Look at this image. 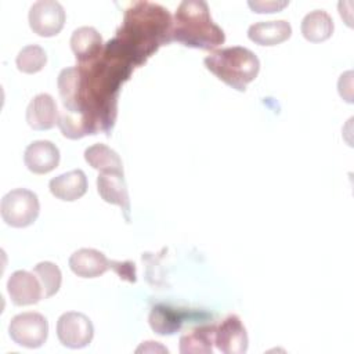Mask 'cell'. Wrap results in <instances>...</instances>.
<instances>
[{"label":"cell","mask_w":354,"mask_h":354,"mask_svg":"<svg viewBox=\"0 0 354 354\" xmlns=\"http://www.w3.org/2000/svg\"><path fill=\"white\" fill-rule=\"evenodd\" d=\"M69 43L79 64H90L104 51L102 37L93 26H80L75 29Z\"/></svg>","instance_id":"14"},{"label":"cell","mask_w":354,"mask_h":354,"mask_svg":"<svg viewBox=\"0 0 354 354\" xmlns=\"http://www.w3.org/2000/svg\"><path fill=\"white\" fill-rule=\"evenodd\" d=\"M171 40L173 17L169 10L151 1H134L126 8L123 22L111 41L133 66H140Z\"/></svg>","instance_id":"2"},{"label":"cell","mask_w":354,"mask_h":354,"mask_svg":"<svg viewBox=\"0 0 354 354\" xmlns=\"http://www.w3.org/2000/svg\"><path fill=\"white\" fill-rule=\"evenodd\" d=\"M11 340L26 348L41 347L48 336V322L40 313H21L11 318L8 325Z\"/></svg>","instance_id":"6"},{"label":"cell","mask_w":354,"mask_h":354,"mask_svg":"<svg viewBox=\"0 0 354 354\" xmlns=\"http://www.w3.org/2000/svg\"><path fill=\"white\" fill-rule=\"evenodd\" d=\"M203 64L218 80L238 91H245L260 71L257 55L241 46L216 50L203 59Z\"/></svg>","instance_id":"4"},{"label":"cell","mask_w":354,"mask_h":354,"mask_svg":"<svg viewBox=\"0 0 354 354\" xmlns=\"http://www.w3.org/2000/svg\"><path fill=\"white\" fill-rule=\"evenodd\" d=\"M133 68L109 40L95 61L59 72L57 84L64 109L83 116L94 134L102 130L109 136L116 119L120 87Z\"/></svg>","instance_id":"1"},{"label":"cell","mask_w":354,"mask_h":354,"mask_svg":"<svg viewBox=\"0 0 354 354\" xmlns=\"http://www.w3.org/2000/svg\"><path fill=\"white\" fill-rule=\"evenodd\" d=\"M292 36V26L288 21H261L249 26L248 37L259 46H277Z\"/></svg>","instance_id":"17"},{"label":"cell","mask_w":354,"mask_h":354,"mask_svg":"<svg viewBox=\"0 0 354 354\" xmlns=\"http://www.w3.org/2000/svg\"><path fill=\"white\" fill-rule=\"evenodd\" d=\"M335 25L332 17L324 10H314L306 14L301 21L300 30L306 40L311 43H321L328 40L333 33Z\"/></svg>","instance_id":"19"},{"label":"cell","mask_w":354,"mask_h":354,"mask_svg":"<svg viewBox=\"0 0 354 354\" xmlns=\"http://www.w3.org/2000/svg\"><path fill=\"white\" fill-rule=\"evenodd\" d=\"M69 268L80 278H97L111 268V260L97 249L82 248L71 254Z\"/></svg>","instance_id":"13"},{"label":"cell","mask_w":354,"mask_h":354,"mask_svg":"<svg viewBox=\"0 0 354 354\" xmlns=\"http://www.w3.org/2000/svg\"><path fill=\"white\" fill-rule=\"evenodd\" d=\"M173 40L201 50H214L225 41L224 30L212 19L203 0H184L173 17Z\"/></svg>","instance_id":"3"},{"label":"cell","mask_w":354,"mask_h":354,"mask_svg":"<svg viewBox=\"0 0 354 354\" xmlns=\"http://www.w3.org/2000/svg\"><path fill=\"white\" fill-rule=\"evenodd\" d=\"M216 325L196 326L180 337L181 354H212L214 344Z\"/></svg>","instance_id":"20"},{"label":"cell","mask_w":354,"mask_h":354,"mask_svg":"<svg viewBox=\"0 0 354 354\" xmlns=\"http://www.w3.org/2000/svg\"><path fill=\"white\" fill-rule=\"evenodd\" d=\"M289 1H248V6L253 10V12L264 14V12H278L283 7H286Z\"/></svg>","instance_id":"26"},{"label":"cell","mask_w":354,"mask_h":354,"mask_svg":"<svg viewBox=\"0 0 354 354\" xmlns=\"http://www.w3.org/2000/svg\"><path fill=\"white\" fill-rule=\"evenodd\" d=\"M33 272L36 274V277L41 283L44 299L54 296L59 290L61 282H62V274L57 264L51 261H40L39 264L35 266Z\"/></svg>","instance_id":"23"},{"label":"cell","mask_w":354,"mask_h":354,"mask_svg":"<svg viewBox=\"0 0 354 354\" xmlns=\"http://www.w3.org/2000/svg\"><path fill=\"white\" fill-rule=\"evenodd\" d=\"M214 344L224 354H243L248 351V332L238 315L230 314L216 325Z\"/></svg>","instance_id":"9"},{"label":"cell","mask_w":354,"mask_h":354,"mask_svg":"<svg viewBox=\"0 0 354 354\" xmlns=\"http://www.w3.org/2000/svg\"><path fill=\"white\" fill-rule=\"evenodd\" d=\"M97 191L106 203L119 206L124 220L130 223V198L123 173H100L97 177Z\"/></svg>","instance_id":"11"},{"label":"cell","mask_w":354,"mask_h":354,"mask_svg":"<svg viewBox=\"0 0 354 354\" xmlns=\"http://www.w3.org/2000/svg\"><path fill=\"white\" fill-rule=\"evenodd\" d=\"M65 10L55 0H39L29 10V26L33 33L41 37L58 35L65 24Z\"/></svg>","instance_id":"8"},{"label":"cell","mask_w":354,"mask_h":354,"mask_svg":"<svg viewBox=\"0 0 354 354\" xmlns=\"http://www.w3.org/2000/svg\"><path fill=\"white\" fill-rule=\"evenodd\" d=\"M40 212L37 195L26 188H15L1 198L0 213L6 224L14 228L32 225Z\"/></svg>","instance_id":"5"},{"label":"cell","mask_w":354,"mask_h":354,"mask_svg":"<svg viewBox=\"0 0 354 354\" xmlns=\"http://www.w3.org/2000/svg\"><path fill=\"white\" fill-rule=\"evenodd\" d=\"M57 124H58L62 136L69 140H79V138H83L84 136L93 134L90 124L86 122V119L83 116L71 113L65 109L62 113H59Z\"/></svg>","instance_id":"24"},{"label":"cell","mask_w":354,"mask_h":354,"mask_svg":"<svg viewBox=\"0 0 354 354\" xmlns=\"http://www.w3.org/2000/svg\"><path fill=\"white\" fill-rule=\"evenodd\" d=\"M337 90L340 97L347 101V102H353V72L348 71L346 73H343L339 79L337 83Z\"/></svg>","instance_id":"27"},{"label":"cell","mask_w":354,"mask_h":354,"mask_svg":"<svg viewBox=\"0 0 354 354\" xmlns=\"http://www.w3.org/2000/svg\"><path fill=\"white\" fill-rule=\"evenodd\" d=\"M8 296L15 306H30L36 304L43 299V288L33 272L18 270L14 271L7 281Z\"/></svg>","instance_id":"10"},{"label":"cell","mask_w":354,"mask_h":354,"mask_svg":"<svg viewBox=\"0 0 354 354\" xmlns=\"http://www.w3.org/2000/svg\"><path fill=\"white\" fill-rule=\"evenodd\" d=\"M84 160L100 173H123V162L118 152L105 144H94L84 151Z\"/></svg>","instance_id":"21"},{"label":"cell","mask_w":354,"mask_h":354,"mask_svg":"<svg viewBox=\"0 0 354 354\" xmlns=\"http://www.w3.org/2000/svg\"><path fill=\"white\" fill-rule=\"evenodd\" d=\"M50 192L61 201L73 202L80 199L87 191V177L83 170L76 169L62 173L48 183Z\"/></svg>","instance_id":"16"},{"label":"cell","mask_w":354,"mask_h":354,"mask_svg":"<svg viewBox=\"0 0 354 354\" xmlns=\"http://www.w3.org/2000/svg\"><path fill=\"white\" fill-rule=\"evenodd\" d=\"M57 336L62 346L68 348H82L91 343L94 326L91 319L83 313L68 311L57 321Z\"/></svg>","instance_id":"7"},{"label":"cell","mask_w":354,"mask_h":354,"mask_svg":"<svg viewBox=\"0 0 354 354\" xmlns=\"http://www.w3.org/2000/svg\"><path fill=\"white\" fill-rule=\"evenodd\" d=\"M187 315L188 313L184 310H178L167 304H156L149 313L148 322L155 333L166 336L178 332Z\"/></svg>","instance_id":"18"},{"label":"cell","mask_w":354,"mask_h":354,"mask_svg":"<svg viewBox=\"0 0 354 354\" xmlns=\"http://www.w3.org/2000/svg\"><path fill=\"white\" fill-rule=\"evenodd\" d=\"M58 118L57 102L47 93L35 95L26 108V122L33 130H50L58 123Z\"/></svg>","instance_id":"15"},{"label":"cell","mask_w":354,"mask_h":354,"mask_svg":"<svg viewBox=\"0 0 354 354\" xmlns=\"http://www.w3.org/2000/svg\"><path fill=\"white\" fill-rule=\"evenodd\" d=\"M59 149L48 140H37L30 142L24 152V163L29 171L35 174H46L53 171L59 163Z\"/></svg>","instance_id":"12"},{"label":"cell","mask_w":354,"mask_h":354,"mask_svg":"<svg viewBox=\"0 0 354 354\" xmlns=\"http://www.w3.org/2000/svg\"><path fill=\"white\" fill-rule=\"evenodd\" d=\"M46 62H47V54L44 48L37 44L25 46L15 58L18 71L29 75L40 72L44 68Z\"/></svg>","instance_id":"22"},{"label":"cell","mask_w":354,"mask_h":354,"mask_svg":"<svg viewBox=\"0 0 354 354\" xmlns=\"http://www.w3.org/2000/svg\"><path fill=\"white\" fill-rule=\"evenodd\" d=\"M111 268L119 275L120 279L136 282V264L131 261H113L111 260Z\"/></svg>","instance_id":"25"}]
</instances>
